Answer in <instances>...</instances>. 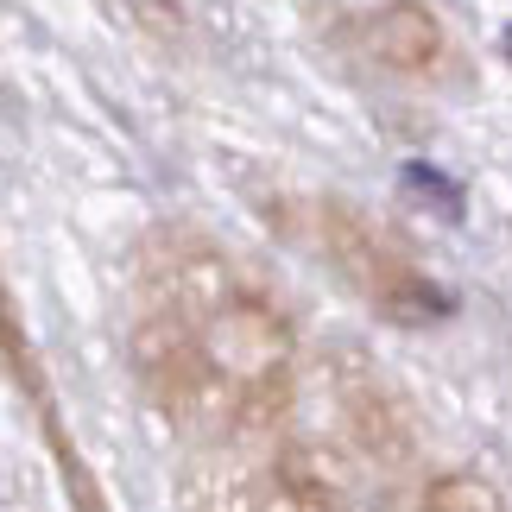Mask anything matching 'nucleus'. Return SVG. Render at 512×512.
<instances>
[{
  "mask_svg": "<svg viewBox=\"0 0 512 512\" xmlns=\"http://www.w3.org/2000/svg\"><path fill=\"white\" fill-rule=\"evenodd\" d=\"M373 51L386 57V64H399V70H418L430 51H437V26L418 13V7H392L373 19Z\"/></svg>",
  "mask_w": 512,
  "mask_h": 512,
  "instance_id": "1",
  "label": "nucleus"
},
{
  "mask_svg": "<svg viewBox=\"0 0 512 512\" xmlns=\"http://www.w3.org/2000/svg\"><path fill=\"white\" fill-rule=\"evenodd\" d=\"M506 51H512V38H506Z\"/></svg>",
  "mask_w": 512,
  "mask_h": 512,
  "instance_id": "2",
  "label": "nucleus"
}]
</instances>
